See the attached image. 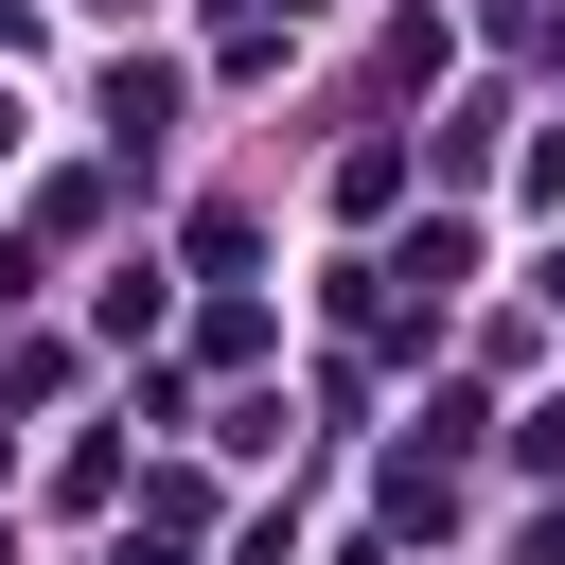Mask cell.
I'll return each mask as SVG.
<instances>
[{
  "instance_id": "1",
  "label": "cell",
  "mask_w": 565,
  "mask_h": 565,
  "mask_svg": "<svg viewBox=\"0 0 565 565\" xmlns=\"http://www.w3.org/2000/svg\"><path fill=\"white\" fill-rule=\"evenodd\" d=\"M106 124H124V141H159V124H177V71H159V53H124V71H106Z\"/></svg>"
},
{
  "instance_id": "2",
  "label": "cell",
  "mask_w": 565,
  "mask_h": 565,
  "mask_svg": "<svg viewBox=\"0 0 565 565\" xmlns=\"http://www.w3.org/2000/svg\"><path fill=\"white\" fill-rule=\"evenodd\" d=\"M282 35H300V0H230V71H265Z\"/></svg>"
},
{
  "instance_id": "3",
  "label": "cell",
  "mask_w": 565,
  "mask_h": 565,
  "mask_svg": "<svg viewBox=\"0 0 565 565\" xmlns=\"http://www.w3.org/2000/svg\"><path fill=\"white\" fill-rule=\"evenodd\" d=\"M530 300H547V318H565V247H547V265H530Z\"/></svg>"
},
{
  "instance_id": "4",
  "label": "cell",
  "mask_w": 565,
  "mask_h": 565,
  "mask_svg": "<svg viewBox=\"0 0 565 565\" xmlns=\"http://www.w3.org/2000/svg\"><path fill=\"white\" fill-rule=\"evenodd\" d=\"M0 159H18V88H0Z\"/></svg>"
},
{
  "instance_id": "5",
  "label": "cell",
  "mask_w": 565,
  "mask_h": 565,
  "mask_svg": "<svg viewBox=\"0 0 565 565\" xmlns=\"http://www.w3.org/2000/svg\"><path fill=\"white\" fill-rule=\"evenodd\" d=\"M0 565H18V530H0Z\"/></svg>"
}]
</instances>
